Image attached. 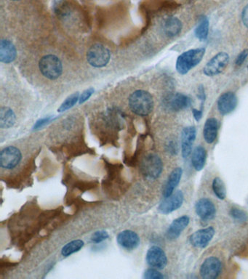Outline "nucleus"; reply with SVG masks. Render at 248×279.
I'll return each mask as SVG.
<instances>
[{
  "instance_id": "obj_1",
  "label": "nucleus",
  "mask_w": 248,
  "mask_h": 279,
  "mask_svg": "<svg viewBox=\"0 0 248 279\" xmlns=\"http://www.w3.org/2000/svg\"><path fill=\"white\" fill-rule=\"evenodd\" d=\"M129 106L133 113L144 117L150 115L153 110V98L148 92L142 90H136L130 96Z\"/></svg>"
},
{
  "instance_id": "obj_2",
  "label": "nucleus",
  "mask_w": 248,
  "mask_h": 279,
  "mask_svg": "<svg viewBox=\"0 0 248 279\" xmlns=\"http://www.w3.org/2000/svg\"><path fill=\"white\" fill-rule=\"evenodd\" d=\"M205 53V49L201 47L188 50L181 54L176 61V70L178 72L182 75L187 74L201 62Z\"/></svg>"
},
{
  "instance_id": "obj_3",
  "label": "nucleus",
  "mask_w": 248,
  "mask_h": 279,
  "mask_svg": "<svg viewBox=\"0 0 248 279\" xmlns=\"http://www.w3.org/2000/svg\"><path fill=\"white\" fill-rule=\"evenodd\" d=\"M40 72L44 77L51 80L57 79L63 73V64L57 56L49 54L41 59L39 63Z\"/></svg>"
},
{
  "instance_id": "obj_4",
  "label": "nucleus",
  "mask_w": 248,
  "mask_h": 279,
  "mask_svg": "<svg viewBox=\"0 0 248 279\" xmlns=\"http://www.w3.org/2000/svg\"><path fill=\"white\" fill-rule=\"evenodd\" d=\"M110 59V51L105 46L101 44L93 45L90 47L87 52V60L93 67H104L109 64Z\"/></svg>"
},
{
  "instance_id": "obj_5",
  "label": "nucleus",
  "mask_w": 248,
  "mask_h": 279,
  "mask_svg": "<svg viewBox=\"0 0 248 279\" xmlns=\"http://www.w3.org/2000/svg\"><path fill=\"white\" fill-rule=\"evenodd\" d=\"M163 170L162 159L158 155H147L141 163V172L143 175L150 179H157L160 176Z\"/></svg>"
},
{
  "instance_id": "obj_6",
  "label": "nucleus",
  "mask_w": 248,
  "mask_h": 279,
  "mask_svg": "<svg viewBox=\"0 0 248 279\" xmlns=\"http://www.w3.org/2000/svg\"><path fill=\"white\" fill-rule=\"evenodd\" d=\"M229 61V56L227 52H219L205 65L203 72L208 76H216L223 72L228 66Z\"/></svg>"
},
{
  "instance_id": "obj_7",
  "label": "nucleus",
  "mask_w": 248,
  "mask_h": 279,
  "mask_svg": "<svg viewBox=\"0 0 248 279\" xmlns=\"http://www.w3.org/2000/svg\"><path fill=\"white\" fill-rule=\"evenodd\" d=\"M22 154L20 150L14 146L5 148L0 154V165L7 170H12L18 166L21 161Z\"/></svg>"
},
{
  "instance_id": "obj_8",
  "label": "nucleus",
  "mask_w": 248,
  "mask_h": 279,
  "mask_svg": "<svg viewBox=\"0 0 248 279\" xmlns=\"http://www.w3.org/2000/svg\"><path fill=\"white\" fill-rule=\"evenodd\" d=\"M221 270L220 260L215 257H210L201 265L200 274L203 279H215L218 278Z\"/></svg>"
},
{
  "instance_id": "obj_9",
  "label": "nucleus",
  "mask_w": 248,
  "mask_h": 279,
  "mask_svg": "<svg viewBox=\"0 0 248 279\" xmlns=\"http://www.w3.org/2000/svg\"><path fill=\"white\" fill-rule=\"evenodd\" d=\"M191 99L187 95L177 93L167 95L164 99V105L172 111H180L186 109L191 105Z\"/></svg>"
},
{
  "instance_id": "obj_10",
  "label": "nucleus",
  "mask_w": 248,
  "mask_h": 279,
  "mask_svg": "<svg viewBox=\"0 0 248 279\" xmlns=\"http://www.w3.org/2000/svg\"><path fill=\"white\" fill-rule=\"evenodd\" d=\"M183 202H184V194L181 190H178L170 197H166L165 200L161 202L159 206V212L164 214L171 213L180 208L183 205Z\"/></svg>"
},
{
  "instance_id": "obj_11",
  "label": "nucleus",
  "mask_w": 248,
  "mask_h": 279,
  "mask_svg": "<svg viewBox=\"0 0 248 279\" xmlns=\"http://www.w3.org/2000/svg\"><path fill=\"white\" fill-rule=\"evenodd\" d=\"M215 235V229L213 227L200 229L191 234L189 241L193 246L196 248H205L209 244Z\"/></svg>"
},
{
  "instance_id": "obj_12",
  "label": "nucleus",
  "mask_w": 248,
  "mask_h": 279,
  "mask_svg": "<svg viewBox=\"0 0 248 279\" xmlns=\"http://www.w3.org/2000/svg\"><path fill=\"white\" fill-rule=\"evenodd\" d=\"M146 261L148 264L157 269H163L167 264L165 252L157 246H152L147 252Z\"/></svg>"
},
{
  "instance_id": "obj_13",
  "label": "nucleus",
  "mask_w": 248,
  "mask_h": 279,
  "mask_svg": "<svg viewBox=\"0 0 248 279\" xmlns=\"http://www.w3.org/2000/svg\"><path fill=\"white\" fill-rule=\"evenodd\" d=\"M237 105V95L232 92H227L219 97L218 110L220 115H227L232 113Z\"/></svg>"
},
{
  "instance_id": "obj_14",
  "label": "nucleus",
  "mask_w": 248,
  "mask_h": 279,
  "mask_svg": "<svg viewBox=\"0 0 248 279\" xmlns=\"http://www.w3.org/2000/svg\"><path fill=\"white\" fill-rule=\"evenodd\" d=\"M196 131L194 127H186L181 135V151L184 158H187L192 151L193 144L196 139Z\"/></svg>"
},
{
  "instance_id": "obj_15",
  "label": "nucleus",
  "mask_w": 248,
  "mask_h": 279,
  "mask_svg": "<svg viewBox=\"0 0 248 279\" xmlns=\"http://www.w3.org/2000/svg\"><path fill=\"white\" fill-rule=\"evenodd\" d=\"M195 210L200 218L203 220H209L214 218L216 209L214 204L208 199H201L195 205Z\"/></svg>"
},
{
  "instance_id": "obj_16",
  "label": "nucleus",
  "mask_w": 248,
  "mask_h": 279,
  "mask_svg": "<svg viewBox=\"0 0 248 279\" xmlns=\"http://www.w3.org/2000/svg\"><path fill=\"white\" fill-rule=\"evenodd\" d=\"M117 240L118 244L127 250L136 249L141 241L138 235L130 230H126L119 233Z\"/></svg>"
},
{
  "instance_id": "obj_17",
  "label": "nucleus",
  "mask_w": 248,
  "mask_h": 279,
  "mask_svg": "<svg viewBox=\"0 0 248 279\" xmlns=\"http://www.w3.org/2000/svg\"><path fill=\"white\" fill-rule=\"evenodd\" d=\"M190 219L188 216H182L174 219L166 233V237L170 241L177 239L180 236L181 232L187 227Z\"/></svg>"
},
{
  "instance_id": "obj_18",
  "label": "nucleus",
  "mask_w": 248,
  "mask_h": 279,
  "mask_svg": "<svg viewBox=\"0 0 248 279\" xmlns=\"http://www.w3.org/2000/svg\"><path fill=\"white\" fill-rule=\"evenodd\" d=\"M17 51L15 45L8 40L0 42V60L5 64L13 62L16 58Z\"/></svg>"
},
{
  "instance_id": "obj_19",
  "label": "nucleus",
  "mask_w": 248,
  "mask_h": 279,
  "mask_svg": "<svg viewBox=\"0 0 248 279\" xmlns=\"http://www.w3.org/2000/svg\"><path fill=\"white\" fill-rule=\"evenodd\" d=\"M181 30L182 23L176 17H169L162 23V31L167 37H176L180 34Z\"/></svg>"
},
{
  "instance_id": "obj_20",
  "label": "nucleus",
  "mask_w": 248,
  "mask_h": 279,
  "mask_svg": "<svg viewBox=\"0 0 248 279\" xmlns=\"http://www.w3.org/2000/svg\"><path fill=\"white\" fill-rule=\"evenodd\" d=\"M182 173V169L181 168H176L169 175L163 190V196L165 198L170 197L173 193L174 190L180 182Z\"/></svg>"
},
{
  "instance_id": "obj_21",
  "label": "nucleus",
  "mask_w": 248,
  "mask_h": 279,
  "mask_svg": "<svg viewBox=\"0 0 248 279\" xmlns=\"http://www.w3.org/2000/svg\"><path fill=\"white\" fill-rule=\"evenodd\" d=\"M218 122L215 118H209L205 122L203 129V136L208 144H211L216 139L218 135Z\"/></svg>"
},
{
  "instance_id": "obj_22",
  "label": "nucleus",
  "mask_w": 248,
  "mask_h": 279,
  "mask_svg": "<svg viewBox=\"0 0 248 279\" xmlns=\"http://www.w3.org/2000/svg\"><path fill=\"white\" fill-rule=\"evenodd\" d=\"M207 159V151L204 147L199 146L193 151L191 162L196 171H201L204 168Z\"/></svg>"
},
{
  "instance_id": "obj_23",
  "label": "nucleus",
  "mask_w": 248,
  "mask_h": 279,
  "mask_svg": "<svg viewBox=\"0 0 248 279\" xmlns=\"http://www.w3.org/2000/svg\"><path fill=\"white\" fill-rule=\"evenodd\" d=\"M16 117L9 107L3 106L0 109V127L8 129L14 125Z\"/></svg>"
},
{
  "instance_id": "obj_24",
  "label": "nucleus",
  "mask_w": 248,
  "mask_h": 279,
  "mask_svg": "<svg viewBox=\"0 0 248 279\" xmlns=\"http://www.w3.org/2000/svg\"><path fill=\"white\" fill-rule=\"evenodd\" d=\"M209 30V20L206 16L200 17L198 24L195 29V35L200 41H204L208 38Z\"/></svg>"
},
{
  "instance_id": "obj_25",
  "label": "nucleus",
  "mask_w": 248,
  "mask_h": 279,
  "mask_svg": "<svg viewBox=\"0 0 248 279\" xmlns=\"http://www.w3.org/2000/svg\"><path fill=\"white\" fill-rule=\"evenodd\" d=\"M54 10L55 13L60 18H66L71 13V8L66 0H57L54 3Z\"/></svg>"
},
{
  "instance_id": "obj_26",
  "label": "nucleus",
  "mask_w": 248,
  "mask_h": 279,
  "mask_svg": "<svg viewBox=\"0 0 248 279\" xmlns=\"http://www.w3.org/2000/svg\"><path fill=\"white\" fill-rule=\"evenodd\" d=\"M84 242L82 240H75L68 243L67 244L63 246L61 250V254L63 256L68 257L73 253H78L82 248L83 247Z\"/></svg>"
},
{
  "instance_id": "obj_27",
  "label": "nucleus",
  "mask_w": 248,
  "mask_h": 279,
  "mask_svg": "<svg viewBox=\"0 0 248 279\" xmlns=\"http://www.w3.org/2000/svg\"><path fill=\"white\" fill-rule=\"evenodd\" d=\"M213 190L218 199L223 200L227 197V189L223 180L219 178H215L213 182Z\"/></svg>"
},
{
  "instance_id": "obj_28",
  "label": "nucleus",
  "mask_w": 248,
  "mask_h": 279,
  "mask_svg": "<svg viewBox=\"0 0 248 279\" xmlns=\"http://www.w3.org/2000/svg\"><path fill=\"white\" fill-rule=\"evenodd\" d=\"M80 100V95L78 93H75V94L71 95V96L68 97L67 99L65 100L61 105V107L58 109L59 112H63L65 110L69 109L71 107L76 104L78 100Z\"/></svg>"
},
{
  "instance_id": "obj_29",
  "label": "nucleus",
  "mask_w": 248,
  "mask_h": 279,
  "mask_svg": "<svg viewBox=\"0 0 248 279\" xmlns=\"http://www.w3.org/2000/svg\"><path fill=\"white\" fill-rule=\"evenodd\" d=\"M230 214L236 221L239 222H244L247 221V215L244 211L238 208H232L230 211Z\"/></svg>"
},
{
  "instance_id": "obj_30",
  "label": "nucleus",
  "mask_w": 248,
  "mask_h": 279,
  "mask_svg": "<svg viewBox=\"0 0 248 279\" xmlns=\"http://www.w3.org/2000/svg\"><path fill=\"white\" fill-rule=\"evenodd\" d=\"M108 238H109V234H108L107 231H99L92 235L91 241L97 244V243L102 242L103 241L107 239Z\"/></svg>"
},
{
  "instance_id": "obj_31",
  "label": "nucleus",
  "mask_w": 248,
  "mask_h": 279,
  "mask_svg": "<svg viewBox=\"0 0 248 279\" xmlns=\"http://www.w3.org/2000/svg\"><path fill=\"white\" fill-rule=\"evenodd\" d=\"M144 278L146 279H163L164 275L155 269H148L145 272Z\"/></svg>"
},
{
  "instance_id": "obj_32",
  "label": "nucleus",
  "mask_w": 248,
  "mask_h": 279,
  "mask_svg": "<svg viewBox=\"0 0 248 279\" xmlns=\"http://www.w3.org/2000/svg\"><path fill=\"white\" fill-rule=\"evenodd\" d=\"M93 92L94 90L93 88H90V89L84 91L83 94L80 96V100H79L80 104H82V103H85L86 100H88L89 98H90V97L91 96L92 94H93Z\"/></svg>"
},
{
  "instance_id": "obj_33",
  "label": "nucleus",
  "mask_w": 248,
  "mask_h": 279,
  "mask_svg": "<svg viewBox=\"0 0 248 279\" xmlns=\"http://www.w3.org/2000/svg\"><path fill=\"white\" fill-rule=\"evenodd\" d=\"M248 57V50H244L239 54L236 59L235 63L237 66H241L243 64L246 59Z\"/></svg>"
},
{
  "instance_id": "obj_34",
  "label": "nucleus",
  "mask_w": 248,
  "mask_h": 279,
  "mask_svg": "<svg viewBox=\"0 0 248 279\" xmlns=\"http://www.w3.org/2000/svg\"><path fill=\"white\" fill-rule=\"evenodd\" d=\"M242 20L243 24L248 29V5H246L245 8L242 10Z\"/></svg>"
},
{
  "instance_id": "obj_35",
  "label": "nucleus",
  "mask_w": 248,
  "mask_h": 279,
  "mask_svg": "<svg viewBox=\"0 0 248 279\" xmlns=\"http://www.w3.org/2000/svg\"><path fill=\"white\" fill-rule=\"evenodd\" d=\"M197 97L203 102H204L205 99H206V95H205L204 87L203 85H200L199 88H198Z\"/></svg>"
},
{
  "instance_id": "obj_36",
  "label": "nucleus",
  "mask_w": 248,
  "mask_h": 279,
  "mask_svg": "<svg viewBox=\"0 0 248 279\" xmlns=\"http://www.w3.org/2000/svg\"><path fill=\"white\" fill-rule=\"evenodd\" d=\"M203 108H200V110L195 109V108L192 109L193 116H194L195 120L197 121V122H199L201 120L202 117H203Z\"/></svg>"
},
{
  "instance_id": "obj_37",
  "label": "nucleus",
  "mask_w": 248,
  "mask_h": 279,
  "mask_svg": "<svg viewBox=\"0 0 248 279\" xmlns=\"http://www.w3.org/2000/svg\"><path fill=\"white\" fill-rule=\"evenodd\" d=\"M49 120H51V117H47V118H44L42 119V120H39L38 122H37V124H36V125L34 126V128H40V127H42V126L46 125V124H47Z\"/></svg>"
},
{
  "instance_id": "obj_38",
  "label": "nucleus",
  "mask_w": 248,
  "mask_h": 279,
  "mask_svg": "<svg viewBox=\"0 0 248 279\" xmlns=\"http://www.w3.org/2000/svg\"><path fill=\"white\" fill-rule=\"evenodd\" d=\"M12 1H19V0H12Z\"/></svg>"
},
{
  "instance_id": "obj_39",
  "label": "nucleus",
  "mask_w": 248,
  "mask_h": 279,
  "mask_svg": "<svg viewBox=\"0 0 248 279\" xmlns=\"http://www.w3.org/2000/svg\"><path fill=\"white\" fill-rule=\"evenodd\" d=\"M247 70H248V66H247Z\"/></svg>"
}]
</instances>
